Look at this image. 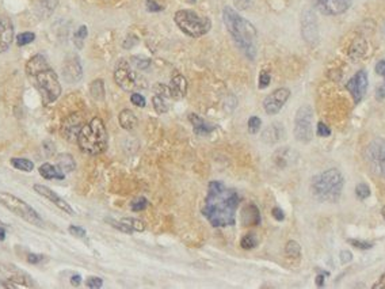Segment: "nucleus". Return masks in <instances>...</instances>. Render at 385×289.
Here are the masks:
<instances>
[{
	"label": "nucleus",
	"mask_w": 385,
	"mask_h": 289,
	"mask_svg": "<svg viewBox=\"0 0 385 289\" xmlns=\"http://www.w3.org/2000/svg\"><path fill=\"white\" fill-rule=\"evenodd\" d=\"M238 192L218 181H212L208 188L202 215L216 228L231 227L236 221V209L239 206Z\"/></svg>",
	"instance_id": "1"
},
{
	"label": "nucleus",
	"mask_w": 385,
	"mask_h": 289,
	"mask_svg": "<svg viewBox=\"0 0 385 289\" xmlns=\"http://www.w3.org/2000/svg\"><path fill=\"white\" fill-rule=\"evenodd\" d=\"M26 74L40 91L43 103H52L61 95V84L58 82L57 74L49 65L43 54H36L27 61Z\"/></svg>",
	"instance_id": "2"
},
{
	"label": "nucleus",
	"mask_w": 385,
	"mask_h": 289,
	"mask_svg": "<svg viewBox=\"0 0 385 289\" xmlns=\"http://www.w3.org/2000/svg\"><path fill=\"white\" fill-rule=\"evenodd\" d=\"M222 21L227 27L228 33L242 50L250 60H254L257 56V40H258V33L257 29L251 22L244 19L240 14L231 8L225 7L222 10Z\"/></svg>",
	"instance_id": "3"
},
{
	"label": "nucleus",
	"mask_w": 385,
	"mask_h": 289,
	"mask_svg": "<svg viewBox=\"0 0 385 289\" xmlns=\"http://www.w3.org/2000/svg\"><path fill=\"white\" fill-rule=\"evenodd\" d=\"M344 178L337 168H330L312 178L311 190L313 197L322 202H335L342 194Z\"/></svg>",
	"instance_id": "4"
},
{
	"label": "nucleus",
	"mask_w": 385,
	"mask_h": 289,
	"mask_svg": "<svg viewBox=\"0 0 385 289\" xmlns=\"http://www.w3.org/2000/svg\"><path fill=\"white\" fill-rule=\"evenodd\" d=\"M80 149L87 155L95 156L107 149V131L99 117H94L88 124H85L78 137Z\"/></svg>",
	"instance_id": "5"
},
{
	"label": "nucleus",
	"mask_w": 385,
	"mask_h": 289,
	"mask_svg": "<svg viewBox=\"0 0 385 289\" xmlns=\"http://www.w3.org/2000/svg\"><path fill=\"white\" fill-rule=\"evenodd\" d=\"M176 26L179 27L186 36L193 38H200L209 33L212 29V22L206 16H200L191 10L176 11L174 16Z\"/></svg>",
	"instance_id": "6"
},
{
	"label": "nucleus",
	"mask_w": 385,
	"mask_h": 289,
	"mask_svg": "<svg viewBox=\"0 0 385 289\" xmlns=\"http://www.w3.org/2000/svg\"><path fill=\"white\" fill-rule=\"evenodd\" d=\"M0 204L12 212L14 215L19 216L21 219L32 223L34 226H43V219L38 215L37 210L33 209L27 202L21 200L19 197L11 194V193H0Z\"/></svg>",
	"instance_id": "7"
},
{
	"label": "nucleus",
	"mask_w": 385,
	"mask_h": 289,
	"mask_svg": "<svg viewBox=\"0 0 385 289\" xmlns=\"http://www.w3.org/2000/svg\"><path fill=\"white\" fill-rule=\"evenodd\" d=\"M295 137L300 143H309L313 139V110L311 106H301L296 113Z\"/></svg>",
	"instance_id": "8"
},
{
	"label": "nucleus",
	"mask_w": 385,
	"mask_h": 289,
	"mask_svg": "<svg viewBox=\"0 0 385 289\" xmlns=\"http://www.w3.org/2000/svg\"><path fill=\"white\" fill-rule=\"evenodd\" d=\"M365 159L370 170L385 178V139H375L365 149Z\"/></svg>",
	"instance_id": "9"
},
{
	"label": "nucleus",
	"mask_w": 385,
	"mask_h": 289,
	"mask_svg": "<svg viewBox=\"0 0 385 289\" xmlns=\"http://www.w3.org/2000/svg\"><path fill=\"white\" fill-rule=\"evenodd\" d=\"M114 80L124 91H133L138 87L137 76L125 60H121L114 69Z\"/></svg>",
	"instance_id": "10"
},
{
	"label": "nucleus",
	"mask_w": 385,
	"mask_h": 289,
	"mask_svg": "<svg viewBox=\"0 0 385 289\" xmlns=\"http://www.w3.org/2000/svg\"><path fill=\"white\" fill-rule=\"evenodd\" d=\"M301 34L306 44L316 45L319 42V26L315 12L306 8L301 15Z\"/></svg>",
	"instance_id": "11"
},
{
	"label": "nucleus",
	"mask_w": 385,
	"mask_h": 289,
	"mask_svg": "<svg viewBox=\"0 0 385 289\" xmlns=\"http://www.w3.org/2000/svg\"><path fill=\"white\" fill-rule=\"evenodd\" d=\"M290 96V90L286 87H281V89L274 90L271 94H269L263 100V109L264 111L270 114V116H275L278 114L282 107L285 105Z\"/></svg>",
	"instance_id": "12"
},
{
	"label": "nucleus",
	"mask_w": 385,
	"mask_h": 289,
	"mask_svg": "<svg viewBox=\"0 0 385 289\" xmlns=\"http://www.w3.org/2000/svg\"><path fill=\"white\" fill-rule=\"evenodd\" d=\"M0 273L3 274V277L7 280H10L12 283H15L19 287H29L32 288L34 287V281L33 279L21 269L15 266V265H11V263H1L0 262Z\"/></svg>",
	"instance_id": "13"
},
{
	"label": "nucleus",
	"mask_w": 385,
	"mask_h": 289,
	"mask_svg": "<svg viewBox=\"0 0 385 289\" xmlns=\"http://www.w3.org/2000/svg\"><path fill=\"white\" fill-rule=\"evenodd\" d=\"M368 84H369V80H368V74H366L365 69L358 71V72L354 75L353 78L347 82L346 87H347L348 93L353 96L355 103H359L361 100L364 99L365 94H366V91H368Z\"/></svg>",
	"instance_id": "14"
},
{
	"label": "nucleus",
	"mask_w": 385,
	"mask_h": 289,
	"mask_svg": "<svg viewBox=\"0 0 385 289\" xmlns=\"http://www.w3.org/2000/svg\"><path fill=\"white\" fill-rule=\"evenodd\" d=\"M83 126H85V118L80 113H74L63 121L61 133L68 142H78V137Z\"/></svg>",
	"instance_id": "15"
},
{
	"label": "nucleus",
	"mask_w": 385,
	"mask_h": 289,
	"mask_svg": "<svg viewBox=\"0 0 385 289\" xmlns=\"http://www.w3.org/2000/svg\"><path fill=\"white\" fill-rule=\"evenodd\" d=\"M316 8L324 15H341L350 8L351 0H313Z\"/></svg>",
	"instance_id": "16"
},
{
	"label": "nucleus",
	"mask_w": 385,
	"mask_h": 289,
	"mask_svg": "<svg viewBox=\"0 0 385 289\" xmlns=\"http://www.w3.org/2000/svg\"><path fill=\"white\" fill-rule=\"evenodd\" d=\"M63 78L67 83H78L83 78V68L78 56H71L63 65Z\"/></svg>",
	"instance_id": "17"
},
{
	"label": "nucleus",
	"mask_w": 385,
	"mask_h": 289,
	"mask_svg": "<svg viewBox=\"0 0 385 289\" xmlns=\"http://www.w3.org/2000/svg\"><path fill=\"white\" fill-rule=\"evenodd\" d=\"M33 189H34L36 193H38L40 195L45 197L46 200L52 201L54 205L57 206V208H60L61 210H64L65 213H68V215H75V210L72 209V206L69 205L67 201L63 200L57 193H54L52 189H49V188L43 186V185H34Z\"/></svg>",
	"instance_id": "18"
},
{
	"label": "nucleus",
	"mask_w": 385,
	"mask_h": 289,
	"mask_svg": "<svg viewBox=\"0 0 385 289\" xmlns=\"http://www.w3.org/2000/svg\"><path fill=\"white\" fill-rule=\"evenodd\" d=\"M14 41V26L7 16H0V53L5 52Z\"/></svg>",
	"instance_id": "19"
},
{
	"label": "nucleus",
	"mask_w": 385,
	"mask_h": 289,
	"mask_svg": "<svg viewBox=\"0 0 385 289\" xmlns=\"http://www.w3.org/2000/svg\"><path fill=\"white\" fill-rule=\"evenodd\" d=\"M284 136H285V129H284V126L280 122H274V124L269 125L262 133V139L267 144L278 143L284 139Z\"/></svg>",
	"instance_id": "20"
},
{
	"label": "nucleus",
	"mask_w": 385,
	"mask_h": 289,
	"mask_svg": "<svg viewBox=\"0 0 385 289\" xmlns=\"http://www.w3.org/2000/svg\"><path fill=\"white\" fill-rule=\"evenodd\" d=\"M242 223L243 226L251 227V226H259L260 224V213L257 205L250 204L244 209L242 213Z\"/></svg>",
	"instance_id": "21"
},
{
	"label": "nucleus",
	"mask_w": 385,
	"mask_h": 289,
	"mask_svg": "<svg viewBox=\"0 0 385 289\" xmlns=\"http://www.w3.org/2000/svg\"><path fill=\"white\" fill-rule=\"evenodd\" d=\"M170 90H171L172 98H183L187 93V80L185 79V76L179 74L172 76L171 83H170Z\"/></svg>",
	"instance_id": "22"
},
{
	"label": "nucleus",
	"mask_w": 385,
	"mask_h": 289,
	"mask_svg": "<svg viewBox=\"0 0 385 289\" xmlns=\"http://www.w3.org/2000/svg\"><path fill=\"white\" fill-rule=\"evenodd\" d=\"M189 120H190V122L193 124L194 132L197 135H200V136H206V135H209L211 132L214 131V126L204 121V120H202L200 116H197V114H190V116H189Z\"/></svg>",
	"instance_id": "23"
},
{
	"label": "nucleus",
	"mask_w": 385,
	"mask_h": 289,
	"mask_svg": "<svg viewBox=\"0 0 385 289\" xmlns=\"http://www.w3.org/2000/svg\"><path fill=\"white\" fill-rule=\"evenodd\" d=\"M118 121H120V125H121L124 129H127V131H133L138 124L136 114H134L132 110H129V109H124V110L120 113Z\"/></svg>",
	"instance_id": "24"
},
{
	"label": "nucleus",
	"mask_w": 385,
	"mask_h": 289,
	"mask_svg": "<svg viewBox=\"0 0 385 289\" xmlns=\"http://www.w3.org/2000/svg\"><path fill=\"white\" fill-rule=\"evenodd\" d=\"M38 171L41 174V177L45 179H58L63 181L65 178V174L56 166H53L50 163H43L41 167L38 168Z\"/></svg>",
	"instance_id": "25"
},
{
	"label": "nucleus",
	"mask_w": 385,
	"mask_h": 289,
	"mask_svg": "<svg viewBox=\"0 0 385 289\" xmlns=\"http://www.w3.org/2000/svg\"><path fill=\"white\" fill-rule=\"evenodd\" d=\"M57 167L63 171L64 174L72 173L76 168V163L72 155L69 153H60L57 155Z\"/></svg>",
	"instance_id": "26"
},
{
	"label": "nucleus",
	"mask_w": 385,
	"mask_h": 289,
	"mask_svg": "<svg viewBox=\"0 0 385 289\" xmlns=\"http://www.w3.org/2000/svg\"><path fill=\"white\" fill-rule=\"evenodd\" d=\"M90 93L94 99L96 100L103 99V98H105V84H103V80L100 79L94 80L90 86Z\"/></svg>",
	"instance_id": "27"
},
{
	"label": "nucleus",
	"mask_w": 385,
	"mask_h": 289,
	"mask_svg": "<svg viewBox=\"0 0 385 289\" xmlns=\"http://www.w3.org/2000/svg\"><path fill=\"white\" fill-rule=\"evenodd\" d=\"M11 166L21 170V171H26V173H30L34 168V163L32 160L25 158H12L11 159Z\"/></svg>",
	"instance_id": "28"
},
{
	"label": "nucleus",
	"mask_w": 385,
	"mask_h": 289,
	"mask_svg": "<svg viewBox=\"0 0 385 289\" xmlns=\"http://www.w3.org/2000/svg\"><path fill=\"white\" fill-rule=\"evenodd\" d=\"M57 5V0H40L38 4V12H41V16H49Z\"/></svg>",
	"instance_id": "29"
},
{
	"label": "nucleus",
	"mask_w": 385,
	"mask_h": 289,
	"mask_svg": "<svg viewBox=\"0 0 385 289\" xmlns=\"http://www.w3.org/2000/svg\"><path fill=\"white\" fill-rule=\"evenodd\" d=\"M87 34H88V30H87V27L83 25V26H80L76 33L74 34V44L76 45V48H79L82 49L83 48V44H85V40L87 38Z\"/></svg>",
	"instance_id": "30"
},
{
	"label": "nucleus",
	"mask_w": 385,
	"mask_h": 289,
	"mask_svg": "<svg viewBox=\"0 0 385 289\" xmlns=\"http://www.w3.org/2000/svg\"><path fill=\"white\" fill-rule=\"evenodd\" d=\"M152 105L158 114H163V113H166V111L169 110V106H167L166 100H164V96H162V95L156 94L155 96H153Z\"/></svg>",
	"instance_id": "31"
},
{
	"label": "nucleus",
	"mask_w": 385,
	"mask_h": 289,
	"mask_svg": "<svg viewBox=\"0 0 385 289\" xmlns=\"http://www.w3.org/2000/svg\"><path fill=\"white\" fill-rule=\"evenodd\" d=\"M285 252L286 255L290 258H300L301 255L300 244L296 242V241H289V242L286 243Z\"/></svg>",
	"instance_id": "32"
},
{
	"label": "nucleus",
	"mask_w": 385,
	"mask_h": 289,
	"mask_svg": "<svg viewBox=\"0 0 385 289\" xmlns=\"http://www.w3.org/2000/svg\"><path fill=\"white\" fill-rule=\"evenodd\" d=\"M122 221L127 224L132 231H138L141 232L145 230V224H144L143 221L138 220V219H133V217H125V219H122Z\"/></svg>",
	"instance_id": "33"
},
{
	"label": "nucleus",
	"mask_w": 385,
	"mask_h": 289,
	"mask_svg": "<svg viewBox=\"0 0 385 289\" xmlns=\"http://www.w3.org/2000/svg\"><path fill=\"white\" fill-rule=\"evenodd\" d=\"M34 40H36V34L32 32L21 33V34H18V36H16V44H18V47H25V45H29V44H32Z\"/></svg>",
	"instance_id": "34"
},
{
	"label": "nucleus",
	"mask_w": 385,
	"mask_h": 289,
	"mask_svg": "<svg viewBox=\"0 0 385 289\" xmlns=\"http://www.w3.org/2000/svg\"><path fill=\"white\" fill-rule=\"evenodd\" d=\"M257 244H258V241H257V238H255L254 234L244 235V237L242 238V241H240V246H242V248H244V250H251V248L255 247Z\"/></svg>",
	"instance_id": "35"
},
{
	"label": "nucleus",
	"mask_w": 385,
	"mask_h": 289,
	"mask_svg": "<svg viewBox=\"0 0 385 289\" xmlns=\"http://www.w3.org/2000/svg\"><path fill=\"white\" fill-rule=\"evenodd\" d=\"M106 221H107V223H109V224H110V226L113 227V228H117L118 231L125 232V234H132V232H133L132 230H130V228H129V227H128L127 224H125V223H124V221H122V220H114V219H110V217H107V219H106Z\"/></svg>",
	"instance_id": "36"
},
{
	"label": "nucleus",
	"mask_w": 385,
	"mask_h": 289,
	"mask_svg": "<svg viewBox=\"0 0 385 289\" xmlns=\"http://www.w3.org/2000/svg\"><path fill=\"white\" fill-rule=\"evenodd\" d=\"M260 126H262V120L257 116L250 117V120H248V132L251 133V135H255V133H258L259 129H260Z\"/></svg>",
	"instance_id": "37"
},
{
	"label": "nucleus",
	"mask_w": 385,
	"mask_h": 289,
	"mask_svg": "<svg viewBox=\"0 0 385 289\" xmlns=\"http://www.w3.org/2000/svg\"><path fill=\"white\" fill-rule=\"evenodd\" d=\"M355 195L359 200H366L370 195V188L366 184H358L355 186Z\"/></svg>",
	"instance_id": "38"
},
{
	"label": "nucleus",
	"mask_w": 385,
	"mask_h": 289,
	"mask_svg": "<svg viewBox=\"0 0 385 289\" xmlns=\"http://www.w3.org/2000/svg\"><path fill=\"white\" fill-rule=\"evenodd\" d=\"M148 200L145 197H138L134 201H132V204H130V209L133 212H140V210H144L148 206Z\"/></svg>",
	"instance_id": "39"
},
{
	"label": "nucleus",
	"mask_w": 385,
	"mask_h": 289,
	"mask_svg": "<svg viewBox=\"0 0 385 289\" xmlns=\"http://www.w3.org/2000/svg\"><path fill=\"white\" fill-rule=\"evenodd\" d=\"M347 242L355 248H361V250H369V248L373 247V243L365 242V241H358V239H348Z\"/></svg>",
	"instance_id": "40"
},
{
	"label": "nucleus",
	"mask_w": 385,
	"mask_h": 289,
	"mask_svg": "<svg viewBox=\"0 0 385 289\" xmlns=\"http://www.w3.org/2000/svg\"><path fill=\"white\" fill-rule=\"evenodd\" d=\"M86 285H87V288H91V289L102 288V285H103V280L100 279V277H94V276H91V277H88L87 281H86Z\"/></svg>",
	"instance_id": "41"
},
{
	"label": "nucleus",
	"mask_w": 385,
	"mask_h": 289,
	"mask_svg": "<svg viewBox=\"0 0 385 289\" xmlns=\"http://www.w3.org/2000/svg\"><path fill=\"white\" fill-rule=\"evenodd\" d=\"M270 82H271V76H270L269 72L262 71L259 75V89H266L270 84Z\"/></svg>",
	"instance_id": "42"
},
{
	"label": "nucleus",
	"mask_w": 385,
	"mask_h": 289,
	"mask_svg": "<svg viewBox=\"0 0 385 289\" xmlns=\"http://www.w3.org/2000/svg\"><path fill=\"white\" fill-rule=\"evenodd\" d=\"M130 100H132L133 105L138 106V107H144V106L147 105L145 98H144L141 94H138V93H133V94L130 95Z\"/></svg>",
	"instance_id": "43"
},
{
	"label": "nucleus",
	"mask_w": 385,
	"mask_h": 289,
	"mask_svg": "<svg viewBox=\"0 0 385 289\" xmlns=\"http://www.w3.org/2000/svg\"><path fill=\"white\" fill-rule=\"evenodd\" d=\"M317 136H320V137H328V136H331V129L328 128L324 122H319L317 124Z\"/></svg>",
	"instance_id": "44"
},
{
	"label": "nucleus",
	"mask_w": 385,
	"mask_h": 289,
	"mask_svg": "<svg viewBox=\"0 0 385 289\" xmlns=\"http://www.w3.org/2000/svg\"><path fill=\"white\" fill-rule=\"evenodd\" d=\"M43 261H46V257L43 254H29L27 255V262L32 263V265H38Z\"/></svg>",
	"instance_id": "45"
},
{
	"label": "nucleus",
	"mask_w": 385,
	"mask_h": 289,
	"mask_svg": "<svg viewBox=\"0 0 385 289\" xmlns=\"http://www.w3.org/2000/svg\"><path fill=\"white\" fill-rule=\"evenodd\" d=\"M68 231H69V234L72 235V237H76V238H85L86 237V230L79 226H69Z\"/></svg>",
	"instance_id": "46"
},
{
	"label": "nucleus",
	"mask_w": 385,
	"mask_h": 289,
	"mask_svg": "<svg viewBox=\"0 0 385 289\" xmlns=\"http://www.w3.org/2000/svg\"><path fill=\"white\" fill-rule=\"evenodd\" d=\"M145 7H147V10L149 12H160V11L163 10V7L156 3L155 0H147L145 1Z\"/></svg>",
	"instance_id": "47"
},
{
	"label": "nucleus",
	"mask_w": 385,
	"mask_h": 289,
	"mask_svg": "<svg viewBox=\"0 0 385 289\" xmlns=\"http://www.w3.org/2000/svg\"><path fill=\"white\" fill-rule=\"evenodd\" d=\"M132 61L134 63V65H136L138 69H147L148 67H149V64H151L149 60H147V58H141V57H133Z\"/></svg>",
	"instance_id": "48"
},
{
	"label": "nucleus",
	"mask_w": 385,
	"mask_h": 289,
	"mask_svg": "<svg viewBox=\"0 0 385 289\" xmlns=\"http://www.w3.org/2000/svg\"><path fill=\"white\" fill-rule=\"evenodd\" d=\"M271 215H273V217H274L275 220H278V221H282L284 219H285V213H284V210L281 209V208H278V206L273 208V210H271Z\"/></svg>",
	"instance_id": "49"
},
{
	"label": "nucleus",
	"mask_w": 385,
	"mask_h": 289,
	"mask_svg": "<svg viewBox=\"0 0 385 289\" xmlns=\"http://www.w3.org/2000/svg\"><path fill=\"white\" fill-rule=\"evenodd\" d=\"M0 288H19V285L7 279H0Z\"/></svg>",
	"instance_id": "50"
},
{
	"label": "nucleus",
	"mask_w": 385,
	"mask_h": 289,
	"mask_svg": "<svg viewBox=\"0 0 385 289\" xmlns=\"http://www.w3.org/2000/svg\"><path fill=\"white\" fill-rule=\"evenodd\" d=\"M351 259H353V254L350 251L344 250V251L341 252V262L342 263H348Z\"/></svg>",
	"instance_id": "51"
},
{
	"label": "nucleus",
	"mask_w": 385,
	"mask_h": 289,
	"mask_svg": "<svg viewBox=\"0 0 385 289\" xmlns=\"http://www.w3.org/2000/svg\"><path fill=\"white\" fill-rule=\"evenodd\" d=\"M376 72L381 75V76H384L385 79V60H381V61L377 63V65H376Z\"/></svg>",
	"instance_id": "52"
},
{
	"label": "nucleus",
	"mask_w": 385,
	"mask_h": 289,
	"mask_svg": "<svg viewBox=\"0 0 385 289\" xmlns=\"http://www.w3.org/2000/svg\"><path fill=\"white\" fill-rule=\"evenodd\" d=\"M373 288L375 289H384L385 288V272L381 274V277L379 279V281L373 285Z\"/></svg>",
	"instance_id": "53"
},
{
	"label": "nucleus",
	"mask_w": 385,
	"mask_h": 289,
	"mask_svg": "<svg viewBox=\"0 0 385 289\" xmlns=\"http://www.w3.org/2000/svg\"><path fill=\"white\" fill-rule=\"evenodd\" d=\"M71 284L74 285V287H79L82 284V277H80V274H75L71 277Z\"/></svg>",
	"instance_id": "54"
},
{
	"label": "nucleus",
	"mask_w": 385,
	"mask_h": 289,
	"mask_svg": "<svg viewBox=\"0 0 385 289\" xmlns=\"http://www.w3.org/2000/svg\"><path fill=\"white\" fill-rule=\"evenodd\" d=\"M376 95H377V99H384L385 98V84L380 86L377 91H376Z\"/></svg>",
	"instance_id": "55"
},
{
	"label": "nucleus",
	"mask_w": 385,
	"mask_h": 289,
	"mask_svg": "<svg viewBox=\"0 0 385 289\" xmlns=\"http://www.w3.org/2000/svg\"><path fill=\"white\" fill-rule=\"evenodd\" d=\"M324 276H328V273L317 274L316 276V285L317 287H323V285H324Z\"/></svg>",
	"instance_id": "56"
},
{
	"label": "nucleus",
	"mask_w": 385,
	"mask_h": 289,
	"mask_svg": "<svg viewBox=\"0 0 385 289\" xmlns=\"http://www.w3.org/2000/svg\"><path fill=\"white\" fill-rule=\"evenodd\" d=\"M4 239H5L4 227H0V241H4Z\"/></svg>",
	"instance_id": "57"
},
{
	"label": "nucleus",
	"mask_w": 385,
	"mask_h": 289,
	"mask_svg": "<svg viewBox=\"0 0 385 289\" xmlns=\"http://www.w3.org/2000/svg\"><path fill=\"white\" fill-rule=\"evenodd\" d=\"M381 215H383V217L385 219V206H383V209H381Z\"/></svg>",
	"instance_id": "58"
},
{
	"label": "nucleus",
	"mask_w": 385,
	"mask_h": 289,
	"mask_svg": "<svg viewBox=\"0 0 385 289\" xmlns=\"http://www.w3.org/2000/svg\"><path fill=\"white\" fill-rule=\"evenodd\" d=\"M187 1H189V3H195L197 0H187Z\"/></svg>",
	"instance_id": "59"
},
{
	"label": "nucleus",
	"mask_w": 385,
	"mask_h": 289,
	"mask_svg": "<svg viewBox=\"0 0 385 289\" xmlns=\"http://www.w3.org/2000/svg\"><path fill=\"white\" fill-rule=\"evenodd\" d=\"M0 227H4V224H3V221L0 220Z\"/></svg>",
	"instance_id": "60"
}]
</instances>
